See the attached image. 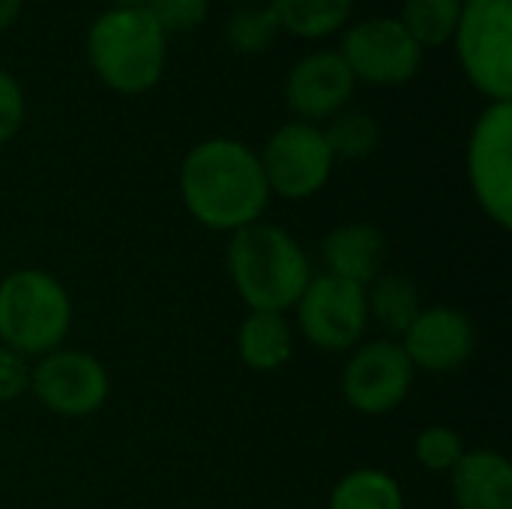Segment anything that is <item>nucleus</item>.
<instances>
[{"label":"nucleus","instance_id":"7","mask_svg":"<svg viewBox=\"0 0 512 509\" xmlns=\"http://www.w3.org/2000/svg\"><path fill=\"white\" fill-rule=\"evenodd\" d=\"M261 171L270 186V192L282 198H309L315 195L333 171V153L324 138V129L315 123H285L273 132V138L264 147Z\"/></svg>","mask_w":512,"mask_h":509},{"label":"nucleus","instance_id":"23","mask_svg":"<svg viewBox=\"0 0 512 509\" xmlns=\"http://www.w3.org/2000/svg\"><path fill=\"white\" fill-rule=\"evenodd\" d=\"M414 456L426 471H453L459 465V459L465 456V444L462 435L450 426H429L417 435L414 441Z\"/></svg>","mask_w":512,"mask_h":509},{"label":"nucleus","instance_id":"8","mask_svg":"<svg viewBox=\"0 0 512 509\" xmlns=\"http://www.w3.org/2000/svg\"><path fill=\"white\" fill-rule=\"evenodd\" d=\"M294 309H297L303 336L321 351L357 348L369 327L366 288H357L327 273L318 279H309Z\"/></svg>","mask_w":512,"mask_h":509},{"label":"nucleus","instance_id":"11","mask_svg":"<svg viewBox=\"0 0 512 509\" xmlns=\"http://www.w3.org/2000/svg\"><path fill=\"white\" fill-rule=\"evenodd\" d=\"M342 57L354 78L372 84H402L420 69V45L402 21L372 18L345 33Z\"/></svg>","mask_w":512,"mask_h":509},{"label":"nucleus","instance_id":"27","mask_svg":"<svg viewBox=\"0 0 512 509\" xmlns=\"http://www.w3.org/2000/svg\"><path fill=\"white\" fill-rule=\"evenodd\" d=\"M21 3H24V0H0V30H3V27H9V24L15 21V15H18Z\"/></svg>","mask_w":512,"mask_h":509},{"label":"nucleus","instance_id":"24","mask_svg":"<svg viewBox=\"0 0 512 509\" xmlns=\"http://www.w3.org/2000/svg\"><path fill=\"white\" fill-rule=\"evenodd\" d=\"M210 0H147V12L156 24L168 30H192L207 18Z\"/></svg>","mask_w":512,"mask_h":509},{"label":"nucleus","instance_id":"3","mask_svg":"<svg viewBox=\"0 0 512 509\" xmlns=\"http://www.w3.org/2000/svg\"><path fill=\"white\" fill-rule=\"evenodd\" d=\"M87 54L108 87L117 93H144L165 69V30L147 6H117L93 21Z\"/></svg>","mask_w":512,"mask_h":509},{"label":"nucleus","instance_id":"22","mask_svg":"<svg viewBox=\"0 0 512 509\" xmlns=\"http://www.w3.org/2000/svg\"><path fill=\"white\" fill-rule=\"evenodd\" d=\"M279 30L282 27H279L273 6H246V9H237L231 15L225 36L237 51L255 54V51H264L267 45H273Z\"/></svg>","mask_w":512,"mask_h":509},{"label":"nucleus","instance_id":"21","mask_svg":"<svg viewBox=\"0 0 512 509\" xmlns=\"http://www.w3.org/2000/svg\"><path fill=\"white\" fill-rule=\"evenodd\" d=\"M324 138L330 144L333 159L336 156L363 159V156H369L378 147L381 129H378V120L375 117L360 114V111H351V114H339L330 123V129H324Z\"/></svg>","mask_w":512,"mask_h":509},{"label":"nucleus","instance_id":"13","mask_svg":"<svg viewBox=\"0 0 512 509\" xmlns=\"http://www.w3.org/2000/svg\"><path fill=\"white\" fill-rule=\"evenodd\" d=\"M354 72L348 69L345 57L336 51H318L303 57L285 84V99L294 114L309 120L333 117L345 108L354 93Z\"/></svg>","mask_w":512,"mask_h":509},{"label":"nucleus","instance_id":"20","mask_svg":"<svg viewBox=\"0 0 512 509\" xmlns=\"http://www.w3.org/2000/svg\"><path fill=\"white\" fill-rule=\"evenodd\" d=\"M462 0H405L402 24L423 45H441L456 33Z\"/></svg>","mask_w":512,"mask_h":509},{"label":"nucleus","instance_id":"2","mask_svg":"<svg viewBox=\"0 0 512 509\" xmlns=\"http://www.w3.org/2000/svg\"><path fill=\"white\" fill-rule=\"evenodd\" d=\"M225 264L249 312H288L303 297L312 270L303 246L279 225L252 222L231 234Z\"/></svg>","mask_w":512,"mask_h":509},{"label":"nucleus","instance_id":"10","mask_svg":"<svg viewBox=\"0 0 512 509\" xmlns=\"http://www.w3.org/2000/svg\"><path fill=\"white\" fill-rule=\"evenodd\" d=\"M30 390L57 417L96 414L111 390L105 366L84 351H51L30 372Z\"/></svg>","mask_w":512,"mask_h":509},{"label":"nucleus","instance_id":"28","mask_svg":"<svg viewBox=\"0 0 512 509\" xmlns=\"http://www.w3.org/2000/svg\"><path fill=\"white\" fill-rule=\"evenodd\" d=\"M117 6H147V0H111Z\"/></svg>","mask_w":512,"mask_h":509},{"label":"nucleus","instance_id":"17","mask_svg":"<svg viewBox=\"0 0 512 509\" xmlns=\"http://www.w3.org/2000/svg\"><path fill=\"white\" fill-rule=\"evenodd\" d=\"M366 306H369V315L390 336H405V330L423 312L417 285L408 276H396V273L393 276H378L366 288Z\"/></svg>","mask_w":512,"mask_h":509},{"label":"nucleus","instance_id":"1","mask_svg":"<svg viewBox=\"0 0 512 509\" xmlns=\"http://www.w3.org/2000/svg\"><path fill=\"white\" fill-rule=\"evenodd\" d=\"M186 210L210 231H240L261 219L270 186L261 159L240 141L213 138L189 150L180 171Z\"/></svg>","mask_w":512,"mask_h":509},{"label":"nucleus","instance_id":"16","mask_svg":"<svg viewBox=\"0 0 512 509\" xmlns=\"http://www.w3.org/2000/svg\"><path fill=\"white\" fill-rule=\"evenodd\" d=\"M237 354L255 372H276L294 354V333L282 312H249L237 333Z\"/></svg>","mask_w":512,"mask_h":509},{"label":"nucleus","instance_id":"19","mask_svg":"<svg viewBox=\"0 0 512 509\" xmlns=\"http://www.w3.org/2000/svg\"><path fill=\"white\" fill-rule=\"evenodd\" d=\"M279 27L306 39L336 33L351 15L354 0H273Z\"/></svg>","mask_w":512,"mask_h":509},{"label":"nucleus","instance_id":"25","mask_svg":"<svg viewBox=\"0 0 512 509\" xmlns=\"http://www.w3.org/2000/svg\"><path fill=\"white\" fill-rule=\"evenodd\" d=\"M30 363L12 348H0V402H12L30 390Z\"/></svg>","mask_w":512,"mask_h":509},{"label":"nucleus","instance_id":"5","mask_svg":"<svg viewBox=\"0 0 512 509\" xmlns=\"http://www.w3.org/2000/svg\"><path fill=\"white\" fill-rule=\"evenodd\" d=\"M453 36L474 87L512 102V0H468Z\"/></svg>","mask_w":512,"mask_h":509},{"label":"nucleus","instance_id":"18","mask_svg":"<svg viewBox=\"0 0 512 509\" xmlns=\"http://www.w3.org/2000/svg\"><path fill=\"white\" fill-rule=\"evenodd\" d=\"M330 509H405V495L387 471L360 468L336 483Z\"/></svg>","mask_w":512,"mask_h":509},{"label":"nucleus","instance_id":"6","mask_svg":"<svg viewBox=\"0 0 512 509\" xmlns=\"http://www.w3.org/2000/svg\"><path fill=\"white\" fill-rule=\"evenodd\" d=\"M468 174L480 207L504 231L512 228V102H492L474 126Z\"/></svg>","mask_w":512,"mask_h":509},{"label":"nucleus","instance_id":"29","mask_svg":"<svg viewBox=\"0 0 512 509\" xmlns=\"http://www.w3.org/2000/svg\"><path fill=\"white\" fill-rule=\"evenodd\" d=\"M246 3H249V0H246Z\"/></svg>","mask_w":512,"mask_h":509},{"label":"nucleus","instance_id":"9","mask_svg":"<svg viewBox=\"0 0 512 509\" xmlns=\"http://www.w3.org/2000/svg\"><path fill=\"white\" fill-rule=\"evenodd\" d=\"M414 366L405 357L402 345L393 339L366 342L348 360L342 372V393L345 402L369 417H381L396 411L414 384Z\"/></svg>","mask_w":512,"mask_h":509},{"label":"nucleus","instance_id":"26","mask_svg":"<svg viewBox=\"0 0 512 509\" xmlns=\"http://www.w3.org/2000/svg\"><path fill=\"white\" fill-rule=\"evenodd\" d=\"M21 120H24L21 87H18V81L9 72L0 69V144L9 141L21 129Z\"/></svg>","mask_w":512,"mask_h":509},{"label":"nucleus","instance_id":"15","mask_svg":"<svg viewBox=\"0 0 512 509\" xmlns=\"http://www.w3.org/2000/svg\"><path fill=\"white\" fill-rule=\"evenodd\" d=\"M450 492L459 509H512V465L495 450H465Z\"/></svg>","mask_w":512,"mask_h":509},{"label":"nucleus","instance_id":"4","mask_svg":"<svg viewBox=\"0 0 512 509\" xmlns=\"http://www.w3.org/2000/svg\"><path fill=\"white\" fill-rule=\"evenodd\" d=\"M72 324L66 288L33 267L0 282V342L21 357H45L60 348Z\"/></svg>","mask_w":512,"mask_h":509},{"label":"nucleus","instance_id":"14","mask_svg":"<svg viewBox=\"0 0 512 509\" xmlns=\"http://www.w3.org/2000/svg\"><path fill=\"white\" fill-rule=\"evenodd\" d=\"M387 261V240L375 225L348 222L330 231L324 240V264L327 276L351 282L357 288H369Z\"/></svg>","mask_w":512,"mask_h":509},{"label":"nucleus","instance_id":"12","mask_svg":"<svg viewBox=\"0 0 512 509\" xmlns=\"http://www.w3.org/2000/svg\"><path fill=\"white\" fill-rule=\"evenodd\" d=\"M402 351L414 369L423 372H456L462 369L477 348L474 321L453 306L423 309L402 336Z\"/></svg>","mask_w":512,"mask_h":509}]
</instances>
